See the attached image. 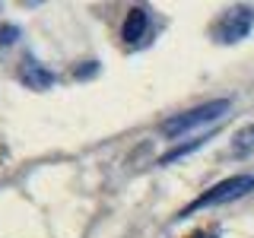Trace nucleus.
<instances>
[{"label":"nucleus","mask_w":254,"mask_h":238,"mask_svg":"<svg viewBox=\"0 0 254 238\" xmlns=\"http://www.w3.org/2000/svg\"><path fill=\"white\" fill-rule=\"evenodd\" d=\"M226 111H229V99L206 102V105H197V108L185 111V115H175V118H169V121H162V133H165V137H178V133L194 130V127H200V124L219 121Z\"/></svg>","instance_id":"obj_1"},{"label":"nucleus","mask_w":254,"mask_h":238,"mask_svg":"<svg viewBox=\"0 0 254 238\" xmlns=\"http://www.w3.org/2000/svg\"><path fill=\"white\" fill-rule=\"evenodd\" d=\"M251 190H254V175H235V178H226V181H219L216 187H210L206 194H200L181 216H188V213H194V210H203V206H219V203L238 200V197L251 194Z\"/></svg>","instance_id":"obj_2"},{"label":"nucleus","mask_w":254,"mask_h":238,"mask_svg":"<svg viewBox=\"0 0 254 238\" xmlns=\"http://www.w3.org/2000/svg\"><path fill=\"white\" fill-rule=\"evenodd\" d=\"M251 26H254V10L251 6H232V10L222 13V19L216 22L213 35H216L219 42L232 45V42H242V38L251 32Z\"/></svg>","instance_id":"obj_3"},{"label":"nucleus","mask_w":254,"mask_h":238,"mask_svg":"<svg viewBox=\"0 0 254 238\" xmlns=\"http://www.w3.org/2000/svg\"><path fill=\"white\" fill-rule=\"evenodd\" d=\"M19 79L29 86V89H48V86H54V73H51V70H45L35 58H26V60H22Z\"/></svg>","instance_id":"obj_4"},{"label":"nucleus","mask_w":254,"mask_h":238,"mask_svg":"<svg viewBox=\"0 0 254 238\" xmlns=\"http://www.w3.org/2000/svg\"><path fill=\"white\" fill-rule=\"evenodd\" d=\"M146 26H149L146 10H143V6H133V10L127 13V19H124V29H121L124 42H140L143 32H146Z\"/></svg>","instance_id":"obj_5"},{"label":"nucleus","mask_w":254,"mask_h":238,"mask_svg":"<svg viewBox=\"0 0 254 238\" xmlns=\"http://www.w3.org/2000/svg\"><path fill=\"white\" fill-rule=\"evenodd\" d=\"M197 146H203V140H190V143H181V146L169 149V153H165V156H159V165H169V162H175V159H181V156L194 153Z\"/></svg>","instance_id":"obj_6"},{"label":"nucleus","mask_w":254,"mask_h":238,"mask_svg":"<svg viewBox=\"0 0 254 238\" xmlns=\"http://www.w3.org/2000/svg\"><path fill=\"white\" fill-rule=\"evenodd\" d=\"M251 146H254V127H245L242 133L235 137V156H245V153H251Z\"/></svg>","instance_id":"obj_7"},{"label":"nucleus","mask_w":254,"mask_h":238,"mask_svg":"<svg viewBox=\"0 0 254 238\" xmlns=\"http://www.w3.org/2000/svg\"><path fill=\"white\" fill-rule=\"evenodd\" d=\"M16 38H19V26H0V45H13Z\"/></svg>","instance_id":"obj_8"},{"label":"nucleus","mask_w":254,"mask_h":238,"mask_svg":"<svg viewBox=\"0 0 254 238\" xmlns=\"http://www.w3.org/2000/svg\"><path fill=\"white\" fill-rule=\"evenodd\" d=\"M95 70H99V63H95V60H86V67H79V70H76V76H79V79H86V76H92Z\"/></svg>","instance_id":"obj_9"},{"label":"nucleus","mask_w":254,"mask_h":238,"mask_svg":"<svg viewBox=\"0 0 254 238\" xmlns=\"http://www.w3.org/2000/svg\"><path fill=\"white\" fill-rule=\"evenodd\" d=\"M190 238H210V235H206V232H194V235H190Z\"/></svg>","instance_id":"obj_10"}]
</instances>
